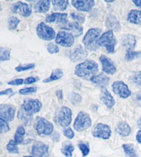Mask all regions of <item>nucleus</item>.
I'll return each instance as SVG.
<instances>
[{"label":"nucleus","instance_id":"nucleus-31","mask_svg":"<svg viewBox=\"0 0 141 157\" xmlns=\"http://www.w3.org/2000/svg\"><path fill=\"white\" fill-rule=\"evenodd\" d=\"M123 149L128 157H138L134 145L130 144V143H127V144L123 145Z\"/></svg>","mask_w":141,"mask_h":157},{"label":"nucleus","instance_id":"nucleus-25","mask_svg":"<svg viewBox=\"0 0 141 157\" xmlns=\"http://www.w3.org/2000/svg\"><path fill=\"white\" fill-rule=\"evenodd\" d=\"M50 0H42L38 1L34 6V9L37 12L40 13H44L48 12L50 8Z\"/></svg>","mask_w":141,"mask_h":157},{"label":"nucleus","instance_id":"nucleus-46","mask_svg":"<svg viewBox=\"0 0 141 157\" xmlns=\"http://www.w3.org/2000/svg\"><path fill=\"white\" fill-rule=\"evenodd\" d=\"M24 80L20 78V79H15L10 81V82H8V85H13V86H19L24 84Z\"/></svg>","mask_w":141,"mask_h":157},{"label":"nucleus","instance_id":"nucleus-56","mask_svg":"<svg viewBox=\"0 0 141 157\" xmlns=\"http://www.w3.org/2000/svg\"><path fill=\"white\" fill-rule=\"evenodd\" d=\"M2 10V6H1V4H0V11H1V10Z\"/></svg>","mask_w":141,"mask_h":157},{"label":"nucleus","instance_id":"nucleus-44","mask_svg":"<svg viewBox=\"0 0 141 157\" xmlns=\"http://www.w3.org/2000/svg\"><path fill=\"white\" fill-rule=\"evenodd\" d=\"M71 17L72 19H74V20H77V22L79 23H83L85 21V17L83 15H76L75 13H71Z\"/></svg>","mask_w":141,"mask_h":157},{"label":"nucleus","instance_id":"nucleus-43","mask_svg":"<svg viewBox=\"0 0 141 157\" xmlns=\"http://www.w3.org/2000/svg\"><path fill=\"white\" fill-rule=\"evenodd\" d=\"M63 134L67 139H72L74 137V133L70 128H65L63 129Z\"/></svg>","mask_w":141,"mask_h":157},{"label":"nucleus","instance_id":"nucleus-40","mask_svg":"<svg viewBox=\"0 0 141 157\" xmlns=\"http://www.w3.org/2000/svg\"><path fill=\"white\" fill-rule=\"evenodd\" d=\"M10 126L8 121L0 118V134L6 133L10 131Z\"/></svg>","mask_w":141,"mask_h":157},{"label":"nucleus","instance_id":"nucleus-55","mask_svg":"<svg viewBox=\"0 0 141 157\" xmlns=\"http://www.w3.org/2000/svg\"><path fill=\"white\" fill-rule=\"evenodd\" d=\"M24 157H34V156H24Z\"/></svg>","mask_w":141,"mask_h":157},{"label":"nucleus","instance_id":"nucleus-8","mask_svg":"<svg viewBox=\"0 0 141 157\" xmlns=\"http://www.w3.org/2000/svg\"><path fill=\"white\" fill-rule=\"evenodd\" d=\"M21 108L30 115H33L39 112L42 107V104L38 99L26 98L24 101Z\"/></svg>","mask_w":141,"mask_h":157},{"label":"nucleus","instance_id":"nucleus-29","mask_svg":"<svg viewBox=\"0 0 141 157\" xmlns=\"http://www.w3.org/2000/svg\"><path fill=\"white\" fill-rule=\"evenodd\" d=\"M63 72L62 71V70L60 69H54L52 74H51L49 78H46L43 81V82L48 83L52 82V81H55L61 79V78L63 77Z\"/></svg>","mask_w":141,"mask_h":157},{"label":"nucleus","instance_id":"nucleus-17","mask_svg":"<svg viewBox=\"0 0 141 157\" xmlns=\"http://www.w3.org/2000/svg\"><path fill=\"white\" fill-rule=\"evenodd\" d=\"M99 60L101 62L103 67V71L108 75H113L116 72V67L115 64L112 59L107 58L106 56L102 55L100 56Z\"/></svg>","mask_w":141,"mask_h":157},{"label":"nucleus","instance_id":"nucleus-52","mask_svg":"<svg viewBox=\"0 0 141 157\" xmlns=\"http://www.w3.org/2000/svg\"><path fill=\"white\" fill-rule=\"evenodd\" d=\"M132 2L137 7H141V0H133Z\"/></svg>","mask_w":141,"mask_h":157},{"label":"nucleus","instance_id":"nucleus-21","mask_svg":"<svg viewBox=\"0 0 141 157\" xmlns=\"http://www.w3.org/2000/svg\"><path fill=\"white\" fill-rule=\"evenodd\" d=\"M66 26L63 27V29H66L68 31H72V34L74 37H79L83 33V28L82 26H81L79 23L77 21H74L72 23H68L67 24H66Z\"/></svg>","mask_w":141,"mask_h":157},{"label":"nucleus","instance_id":"nucleus-11","mask_svg":"<svg viewBox=\"0 0 141 157\" xmlns=\"http://www.w3.org/2000/svg\"><path fill=\"white\" fill-rule=\"evenodd\" d=\"M112 87L113 91L122 98H127L132 95V92L128 86L123 81H115L112 83Z\"/></svg>","mask_w":141,"mask_h":157},{"label":"nucleus","instance_id":"nucleus-4","mask_svg":"<svg viewBox=\"0 0 141 157\" xmlns=\"http://www.w3.org/2000/svg\"><path fill=\"white\" fill-rule=\"evenodd\" d=\"M34 128L39 136H46L52 134L54 131L53 124L45 118L37 116L35 118Z\"/></svg>","mask_w":141,"mask_h":157},{"label":"nucleus","instance_id":"nucleus-16","mask_svg":"<svg viewBox=\"0 0 141 157\" xmlns=\"http://www.w3.org/2000/svg\"><path fill=\"white\" fill-rule=\"evenodd\" d=\"M16 112V108L10 105H0V118L8 122L13 121Z\"/></svg>","mask_w":141,"mask_h":157},{"label":"nucleus","instance_id":"nucleus-54","mask_svg":"<svg viewBox=\"0 0 141 157\" xmlns=\"http://www.w3.org/2000/svg\"><path fill=\"white\" fill-rule=\"evenodd\" d=\"M105 2H107V3H112V2H114V0H112V1H108V0H105Z\"/></svg>","mask_w":141,"mask_h":157},{"label":"nucleus","instance_id":"nucleus-10","mask_svg":"<svg viewBox=\"0 0 141 157\" xmlns=\"http://www.w3.org/2000/svg\"><path fill=\"white\" fill-rule=\"evenodd\" d=\"M56 44L64 47H71L74 44V36L72 33L66 31H59L56 36Z\"/></svg>","mask_w":141,"mask_h":157},{"label":"nucleus","instance_id":"nucleus-27","mask_svg":"<svg viewBox=\"0 0 141 157\" xmlns=\"http://www.w3.org/2000/svg\"><path fill=\"white\" fill-rule=\"evenodd\" d=\"M136 44V40L132 35H126L123 37V45L127 48V50H133Z\"/></svg>","mask_w":141,"mask_h":157},{"label":"nucleus","instance_id":"nucleus-49","mask_svg":"<svg viewBox=\"0 0 141 157\" xmlns=\"http://www.w3.org/2000/svg\"><path fill=\"white\" fill-rule=\"evenodd\" d=\"M51 138H52V140H54V141L58 142L59 139H60V134H59V132H53V134L52 135V136H51Z\"/></svg>","mask_w":141,"mask_h":157},{"label":"nucleus","instance_id":"nucleus-5","mask_svg":"<svg viewBox=\"0 0 141 157\" xmlns=\"http://www.w3.org/2000/svg\"><path fill=\"white\" fill-rule=\"evenodd\" d=\"M117 44V40L114 35L112 30L103 33L99 40V46L105 48L108 53H114L115 47Z\"/></svg>","mask_w":141,"mask_h":157},{"label":"nucleus","instance_id":"nucleus-39","mask_svg":"<svg viewBox=\"0 0 141 157\" xmlns=\"http://www.w3.org/2000/svg\"><path fill=\"white\" fill-rule=\"evenodd\" d=\"M35 67L34 64H20L17 67H15V70L18 72L21 71H28V70L33 69Z\"/></svg>","mask_w":141,"mask_h":157},{"label":"nucleus","instance_id":"nucleus-12","mask_svg":"<svg viewBox=\"0 0 141 157\" xmlns=\"http://www.w3.org/2000/svg\"><path fill=\"white\" fill-rule=\"evenodd\" d=\"M31 154L34 157H49V147L42 141H37L32 145Z\"/></svg>","mask_w":141,"mask_h":157},{"label":"nucleus","instance_id":"nucleus-45","mask_svg":"<svg viewBox=\"0 0 141 157\" xmlns=\"http://www.w3.org/2000/svg\"><path fill=\"white\" fill-rule=\"evenodd\" d=\"M39 80V78L38 77H28L24 80V84H25V85H31V84L36 82Z\"/></svg>","mask_w":141,"mask_h":157},{"label":"nucleus","instance_id":"nucleus-33","mask_svg":"<svg viewBox=\"0 0 141 157\" xmlns=\"http://www.w3.org/2000/svg\"><path fill=\"white\" fill-rule=\"evenodd\" d=\"M20 22V20L17 17L11 16L8 20V29L10 31H14L17 28Z\"/></svg>","mask_w":141,"mask_h":157},{"label":"nucleus","instance_id":"nucleus-15","mask_svg":"<svg viewBox=\"0 0 141 157\" xmlns=\"http://www.w3.org/2000/svg\"><path fill=\"white\" fill-rule=\"evenodd\" d=\"M72 5L78 11L89 12L95 6L94 0H72Z\"/></svg>","mask_w":141,"mask_h":157},{"label":"nucleus","instance_id":"nucleus-6","mask_svg":"<svg viewBox=\"0 0 141 157\" xmlns=\"http://www.w3.org/2000/svg\"><path fill=\"white\" fill-rule=\"evenodd\" d=\"M92 120L89 115L85 112H80L75 118L74 128L77 132H82L90 128Z\"/></svg>","mask_w":141,"mask_h":157},{"label":"nucleus","instance_id":"nucleus-42","mask_svg":"<svg viewBox=\"0 0 141 157\" xmlns=\"http://www.w3.org/2000/svg\"><path fill=\"white\" fill-rule=\"evenodd\" d=\"M37 90V88L36 86H31V87H26L21 89L20 91H19V93L20 94H23V95H26V94H32L36 92Z\"/></svg>","mask_w":141,"mask_h":157},{"label":"nucleus","instance_id":"nucleus-48","mask_svg":"<svg viewBox=\"0 0 141 157\" xmlns=\"http://www.w3.org/2000/svg\"><path fill=\"white\" fill-rule=\"evenodd\" d=\"M13 93V89L11 88L5 89L4 91H0V96H7L9 95V94Z\"/></svg>","mask_w":141,"mask_h":157},{"label":"nucleus","instance_id":"nucleus-1","mask_svg":"<svg viewBox=\"0 0 141 157\" xmlns=\"http://www.w3.org/2000/svg\"><path fill=\"white\" fill-rule=\"evenodd\" d=\"M99 71V64L92 59H85L75 67L74 74L83 79H90Z\"/></svg>","mask_w":141,"mask_h":157},{"label":"nucleus","instance_id":"nucleus-13","mask_svg":"<svg viewBox=\"0 0 141 157\" xmlns=\"http://www.w3.org/2000/svg\"><path fill=\"white\" fill-rule=\"evenodd\" d=\"M88 56V51L85 49L81 45H78L75 47L70 52L69 57L70 60L72 62H78L83 60Z\"/></svg>","mask_w":141,"mask_h":157},{"label":"nucleus","instance_id":"nucleus-20","mask_svg":"<svg viewBox=\"0 0 141 157\" xmlns=\"http://www.w3.org/2000/svg\"><path fill=\"white\" fill-rule=\"evenodd\" d=\"M116 132L122 136L126 137L129 136L132 133V129L128 123L125 121H121L118 123L116 128Z\"/></svg>","mask_w":141,"mask_h":157},{"label":"nucleus","instance_id":"nucleus-51","mask_svg":"<svg viewBox=\"0 0 141 157\" xmlns=\"http://www.w3.org/2000/svg\"><path fill=\"white\" fill-rule=\"evenodd\" d=\"M136 139L137 142L141 144V129L137 132L136 136Z\"/></svg>","mask_w":141,"mask_h":157},{"label":"nucleus","instance_id":"nucleus-3","mask_svg":"<svg viewBox=\"0 0 141 157\" xmlns=\"http://www.w3.org/2000/svg\"><path fill=\"white\" fill-rule=\"evenodd\" d=\"M72 118V110L69 107L63 106L55 112L53 117V121L56 125L67 128L71 123Z\"/></svg>","mask_w":141,"mask_h":157},{"label":"nucleus","instance_id":"nucleus-22","mask_svg":"<svg viewBox=\"0 0 141 157\" xmlns=\"http://www.w3.org/2000/svg\"><path fill=\"white\" fill-rule=\"evenodd\" d=\"M127 21L132 24L141 26V10H130L127 15Z\"/></svg>","mask_w":141,"mask_h":157},{"label":"nucleus","instance_id":"nucleus-28","mask_svg":"<svg viewBox=\"0 0 141 157\" xmlns=\"http://www.w3.org/2000/svg\"><path fill=\"white\" fill-rule=\"evenodd\" d=\"M25 134H26V130H25V128H24V127L23 125L19 126L17 129V130H16L15 136H14L15 141L17 143V145L21 144V143H23Z\"/></svg>","mask_w":141,"mask_h":157},{"label":"nucleus","instance_id":"nucleus-24","mask_svg":"<svg viewBox=\"0 0 141 157\" xmlns=\"http://www.w3.org/2000/svg\"><path fill=\"white\" fill-rule=\"evenodd\" d=\"M18 118L19 120L21 121V123H22L24 125L28 126L31 124V122L32 120V116L28 114V113H26L22 108H20V109L18 112Z\"/></svg>","mask_w":141,"mask_h":157},{"label":"nucleus","instance_id":"nucleus-37","mask_svg":"<svg viewBox=\"0 0 141 157\" xmlns=\"http://www.w3.org/2000/svg\"><path fill=\"white\" fill-rule=\"evenodd\" d=\"M78 148H79V150L81 151V153H82V156L83 157H85L88 155L89 153V151H90L88 143H86L84 142H80L78 143Z\"/></svg>","mask_w":141,"mask_h":157},{"label":"nucleus","instance_id":"nucleus-26","mask_svg":"<svg viewBox=\"0 0 141 157\" xmlns=\"http://www.w3.org/2000/svg\"><path fill=\"white\" fill-rule=\"evenodd\" d=\"M74 150V145L69 140H66V141H64L62 143L61 151L66 157H72V153Z\"/></svg>","mask_w":141,"mask_h":157},{"label":"nucleus","instance_id":"nucleus-7","mask_svg":"<svg viewBox=\"0 0 141 157\" xmlns=\"http://www.w3.org/2000/svg\"><path fill=\"white\" fill-rule=\"evenodd\" d=\"M37 35L40 39L45 41H51L56 38V33L52 27L41 22L37 26Z\"/></svg>","mask_w":141,"mask_h":157},{"label":"nucleus","instance_id":"nucleus-34","mask_svg":"<svg viewBox=\"0 0 141 157\" xmlns=\"http://www.w3.org/2000/svg\"><path fill=\"white\" fill-rule=\"evenodd\" d=\"M141 57V52L139 51H134L133 50H127L125 54V59L127 61H132L134 59H136Z\"/></svg>","mask_w":141,"mask_h":157},{"label":"nucleus","instance_id":"nucleus-50","mask_svg":"<svg viewBox=\"0 0 141 157\" xmlns=\"http://www.w3.org/2000/svg\"><path fill=\"white\" fill-rule=\"evenodd\" d=\"M56 96H57L59 102H61L62 101H63V91L62 90L56 91Z\"/></svg>","mask_w":141,"mask_h":157},{"label":"nucleus","instance_id":"nucleus-38","mask_svg":"<svg viewBox=\"0 0 141 157\" xmlns=\"http://www.w3.org/2000/svg\"><path fill=\"white\" fill-rule=\"evenodd\" d=\"M68 99L73 105H77L81 102L82 98L79 94L75 93V92H72V93L69 94Z\"/></svg>","mask_w":141,"mask_h":157},{"label":"nucleus","instance_id":"nucleus-2","mask_svg":"<svg viewBox=\"0 0 141 157\" xmlns=\"http://www.w3.org/2000/svg\"><path fill=\"white\" fill-rule=\"evenodd\" d=\"M101 30L97 28L89 29L83 38V43L86 50L96 51L98 49L99 40L101 37Z\"/></svg>","mask_w":141,"mask_h":157},{"label":"nucleus","instance_id":"nucleus-18","mask_svg":"<svg viewBox=\"0 0 141 157\" xmlns=\"http://www.w3.org/2000/svg\"><path fill=\"white\" fill-rule=\"evenodd\" d=\"M101 100L108 109H112L115 105V100L105 86L101 88Z\"/></svg>","mask_w":141,"mask_h":157},{"label":"nucleus","instance_id":"nucleus-36","mask_svg":"<svg viewBox=\"0 0 141 157\" xmlns=\"http://www.w3.org/2000/svg\"><path fill=\"white\" fill-rule=\"evenodd\" d=\"M129 80L134 85L141 87V71H137L133 74L132 76L129 78Z\"/></svg>","mask_w":141,"mask_h":157},{"label":"nucleus","instance_id":"nucleus-23","mask_svg":"<svg viewBox=\"0 0 141 157\" xmlns=\"http://www.w3.org/2000/svg\"><path fill=\"white\" fill-rule=\"evenodd\" d=\"M90 80L93 83L96 84V85H98L101 86H105L109 84L110 78L107 75L103 74V73H101V74L92 77L90 78Z\"/></svg>","mask_w":141,"mask_h":157},{"label":"nucleus","instance_id":"nucleus-41","mask_svg":"<svg viewBox=\"0 0 141 157\" xmlns=\"http://www.w3.org/2000/svg\"><path fill=\"white\" fill-rule=\"evenodd\" d=\"M47 50L50 54H55L59 52V47L56 44H54V43H49L47 45Z\"/></svg>","mask_w":141,"mask_h":157},{"label":"nucleus","instance_id":"nucleus-47","mask_svg":"<svg viewBox=\"0 0 141 157\" xmlns=\"http://www.w3.org/2000/svg\"><path fill=\"white\" fill-rule=\"evenodd\" d=\"M134 100L136 102V103L141 106V92H138V93L135 94Z\"/></svg>","mask_w":141,"mask_h":157},{"label":"nucleus","instance_id":"nucleus-53","mask_svg":"<svg viewBox=\"0 0 141 157\" xmlns=\"http://www.w3.org/2000/svg\"><path fill=\"white\" fill-rule=\"evenodd\" d=\"M137 124H138V128L141 129V117L139 119H138V121L137 122Z\"/></svg>","mask_w":141,"mask_h":157},{"label":"nucleus","instance_id":"nucleus-30","mask_svg":"<svg viewBox=\"0 0 141 157\" xmlns=\"http://www.w3.org/2000/svg\"><path fill=\"white\" fill-rule=\"evenodd\" d=\"M52 3L55 10H59V11H64L66 10L68 6V1L67 0H52Z\"/></svg>","mask_w":141,"mask_h":157},{"label":"nucleus","instance_id":"nucleus-32","mask_svg":"<svg viewBox=\"0 0 141 157\" xmlns=\"http://www.w3.org/2000/svg\"><path fill=\"white\" fill-rule=\"evenodd\" d=\"M10 52L11 50L9 48L0 47V62L10 60Z\"/></svg>","mask_w":141,"mask_h":157},{"label":"nucleus","instance_id":"nucleus-14","mask_svg":"<svg viewBox=\"0 0 141 157\" xmlns=\"http://www.w3.org/2000/svg\"><path fill=\"white\" fill-rule=\"evenodd\" d=\"M11 10L13 13L19 14L24 17H29L32 13V9L29 5L22 2H18L13 4Z\"/></svg>","mask_w":141,"mask_h":157},{"label":"nucleus","instance_id":"nucleus-9","mask_svg":"<svg viewBox=\"0 0 141 157\" xmlns=\"http://www.w3.org/2000/svg\"><path fill=\"white\" fill-rule=\"evenodd\" d=\"M92 136L104 140L109 139L112 135V130L109 125L103 123H98L92 130Z\"/></svg>","mask_w":141,"mask_h":157},{"label":"nucleus","instance_id":"nucleus-19","mask_svg":"<svg viewBox=\"0 0 141 157\" xmlns=\"http://www.w3.org/2000/svg\"><path fill=\"white\" fill-rule=\"evenodd\" d=\"M67 17V13H53L48 15L45 17V21L48 23H56V24H66Z\"/></svg>","mask_w":141,"mask_h":157},{"label":"nucleus","instance_id":"nucleus-35","mask_svg":"<svg viewBox=\"0 0 141 157\" xmlns=\"http://www.w3.org/2000/svg\"><path fill=\"white\" fill-rule=\"evenodd\" d=\"M6 150L9 151L10 153L13 154H19L20 150L17 147V143L15 141V140H10L6 145Z\"/></svg>","mask_w":141,"mask_h":157}]
</instances>
